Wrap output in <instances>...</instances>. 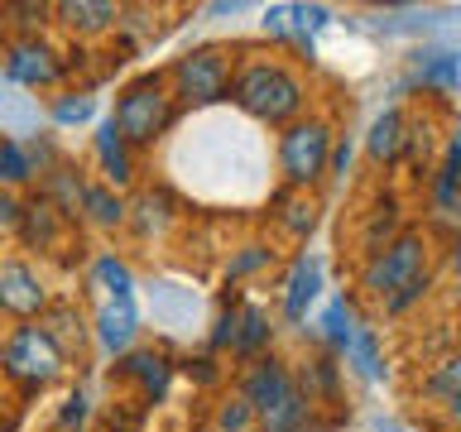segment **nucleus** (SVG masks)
<instances>
[{
	"label": "nucleus",
	"instance_id": "f257e3e1",
	"mask_svg": "<svg viewBox=\"0 0 461 432\" xmlns=\"http://www.w3.org/2000/svg\"><path fill=\"white\" fill-rule=\"evenodd\" d=\"M226 101L245 115V121H255L265 130H284V125H294L298 115L312 111V86L279 53L236 49V68H230Z\"/></svg>",
	"mask_w": 461,
	"mask_h": 432
},
{
	"label": "nucleus",
	"instance_id": "f03ea898",
	"mask_svg": "<svg viewBox=\"0 0 461 432\" xmlns=\"http://www.w3.org/2000/svg\"><path fill=\"white\" fill-rule=\"evenodd\" d=\"M236 394L250 403L255 432H312L317 428V409L303 399V389L294 380V365H288L279 351L240 365Z\"/></svg>",
	"mask_w": 461,
	"mask_h": 432
},
{
	"label": "nucleus",
	"instance_id": "7ed1b4c3",
	"mask_svg": "<svg viewBox=\"0 0 461 432\" xmlns=\"http://www.w3.org/2000/svg\"><path fill=\"white\" fill-rule=\"evenodd\" d=\"M442 245H432V236L423 226H403L384 250H375L370 259L356 265V298H366L375 312L384 308L394 293H403L413 279H423L428 269H438V255Z\"/></svg>",
	"mask_w": 461,
	"mask_h": 432
},
{
	"label": "nucleus",
	"instance_id": "20e7f679",
	"mask_svg": "<svg viewBox=\"0 0 461 432\" xmlns=\"http://www.w3.org/2000/svg\"><path fill=\"white\" fill-rule=\"evenodd\" d=\"M178 101H173L164 72H140L130 77L121 92H115V106H111V125L125 135V144L135 154H154L158 144L168 140V130L178 125Z\"/></svg>",
	"mask_w": 461,
	"mask_h": 432
},
{
	"label": "nucleus",
	"instance_id": "39448f33",
	"mask_svg": "<svg viewBox=\"0 0 461 432\" xmlns=\"http://www.w3.org/2000/svg\"><path fill=\"white\" fill-rule=\"evenodd\" d=\"M337 121L327 111H308L298 115L294 125L279 130L274 140V173H279V187L288 193H317L327 183V158L331 144H337Z\"/></svg>",
	"mask_w": 461,
	"mask_h": 432
},
{
	"label": "nucleus",
	"instance_id": "423d86ee",
	"mask_svg": "<svg viewBox=\"0 0 461 432\" xmlns=\"http://www.w3.org/2000/svg\"><path fill=\"white\" fill-rule=\"evenodd\" d=\"M72 360L58 351V341L39 322H20L0 337V374L20 389V399H39L53 384H63Z\"/></svg>",
	"mask_w": 461,
	"mask_h": 432
},
{
	"label": "nucleus",
	"instance_id": "0eeeda50",
	"mask_svg": "<svg viewBox=\"0 0 461 432\" xmlns=\"http://www.w3.org/2000/svg\"><path fill=\"white\" fill-rule=\"evenodd\" d=\"M230 68H236V49L230 43H193L164 68V82L178 111H212L226 106Z\"/></svg>",
	"mask_w": 461,
	"mask_h": 432
},
{
	"label": "nucleus",
	"instance_id": "6e6552de",
	"mask_svg": "<svg viewBox=\"0 0 461 432\" xmlns=\"http://www.w3.org/2000/svg\"><path fill=\"white\" fill-rule=\"evenodd\" d=\"M0 72L20 92H58L72 72V49H63L53 34L0 39Z\"/></svg>",
	"mask_w": 461,
	"mask_h": 432
},
{
	"label": "nucleus",
	"instance_id": "1a4fd4ad",
	"mask_svg": "<svg viewBox=\"0 0 461 432\" xmlns=\"http://www.w3.org/2000/svg\"><path fill=\"white\" fill-rule=\"evenodd\" d=\"M106 380L130 389V403H135V409L154 413L158 403H168V394H173V380H178V356H173L168 346H158V341H149V346L140 341V346H130L125 356L111 360Z\"/></svg>",
	"mask_w": 461,
	"mask_h": 432
},
{
	"label": "nucleus",
	"instance_id": "9d476101",
	"mask_svg": "<svg viewBox=\"0 0 461 432\" xmlns=\"http://www.w3.org/2000/svg\"><path fill=\"white\" fill-rule=\"evenodd\" d=\"M423 230L432 236V245H456V216H461V149L456 135L442 140L438 164L423 178Z\"/></svg>",
	"mask_w": 461,
	"mask_h": 432
},
{
	"label": "nucleus",
	"instance_id": "9b49d317",
	"mask_svg": "<svg viewBox=\"0 0 461 432\" xmlns=\"http://www.w3.org/2000/svg\"><path fill=\"white\" fill-rule=\"evenodd\" d=\"M53 302V288L43 279V269L24 255H0V317L20 322H39L43 308Z\"/></svg>",
	"mask_w": 461,
	"mask_h": 432
},
{
	"label": "nucleus",
	"instance_id": "f8f14e48",
	"mask_svg": "<svg viewBox=\"0 0 461 432\" xmlns=\"http://www.w3.org/2000/svg\"><path fill=\"white\" fill-rule=\"evenodd\" d=\"M183 226V202L168 183H140L125 193V230L140 240H168Z\"/></svg>",
	"mask_w": 461,
	"mask_h": 432
},
{
	"label": "nucleus",
	"instance_id": "ddd939ff",
	"mask_svg": "<svg viewBox=\"0 0 461 432\" xmlns=\"http://www.w3.org/2000/svg\"><path fill=\"white\" fill-rule=\"evenodd\" d=\"M327 288V265L322 255L312 250H294V259H288V269L279 274V317L288 327H303L308 322V312L317 308V298H322Z\"/></svg>",
	"mask_w": 461,
	"mask_h": 432
},
{
	"label": "nucleus",
	"instance_id": "4468645a",
	"mask_svg": "<svg viewBox=\"0 0 461 432\" xmlns=\"http://www.w3.org/2000/svg\"><path fill=\"white\" fill-rule=\"evenodd\" d=\"M461 82V58L456 49H447V43H423V49H413L409 58V72L394 82V92H418V96H438V101H452Z\"/></svg>",
	"mask_w": 461,
	"mask_h": 432
},
{
	"label": "nucleus",
	"instance_id": "2eb2a0df",
	"mask_svg": "<svg viewBox=\"0 0 461 432\" xmlns=\"http://www.w3.org/2000/svg\"><path fill=\"white\" fill-rule=\"evenodd\" d=\"M77 230V221H68L63 212L53 207L43 193H29L20 197V221H14V240L24 245V250H34V255H58L68 245V236Z\"/></svg>",
	"mask_w": 461,
	"mask_h": 432
},
{
	"label": "nucleus",
	"instance_id": "dca6fc26",
	"mask_svg": "<svg viewBox=\"0 0 461 432\" xmlns=\"http://www.w3.org/2000/svg\"><path fill=\"white\" fill-rule=\"evenodd\" d=\"M86 158H92V168H96V183L115 187V193H135L140 187V154L130 149L125 135L111 125V115L96 121L92 144H86Z\"/></svg>",
	"mask_w": 461,
	"mask_h": 432
},
{
	"label": "nucleus",
	"instance_id": "f3484780",
	"mask_svg": "<svg viewBox=\"0 0 461 432\" xmlns=\"http://www.w3.org/2000/svg\"><path fill=\"white\" fill-rule=\"evenodd\" d=\"M140 327H144L140 298H96V312H92V322H86L92 346L106 360L125 356L130 346H140Z\"/></svg>",
	"mask_w": 461,
	"mask_h": 432
},
{
	"label": "nucleus",
	"instance_id": "a211bd4d",
	"mask_svg": "<svg viewBox=\"0 0 461 432\" xmlns=\"http://www.w3.org/2000/svg\"><path fill=\"white\" fill-rule=\"evenodd\" d=\"M265 212H269V226H274V245L288 240V245H308L317 221H322V202L317 193H288V187L274 183L269 197H265Z\"/></svg>",
	"mask_w": 461,
	"mask_h": 432
},
{
	"label": "nucleus",
	"instance_id": "6ab92c4d",
	"mask_svg": "<svg viewBox=\"0 0 461 432\" xmlns=\"http://www.w3.org/2000/svg\"><path fill=\"white\" fill-rule=\"evenodd\" d=\"M413 399L428 413H438L442 423H456V413H461V356L447 351L438 360H428L413 380Z\"/></svg>",
	"mask_w": 461,
	"mask_h": 432
},
{
	"label": "nucleus",
	"instance_id": "aec40b11",
	"mask_svg": "<svg viewBox=\"0 0 461 432\" xmlns=\"http://www.w3.org/2000/svg\"><path fill=\"white\" fill-rule=\"evenodd\" d=\"M288 365H294V380H298L303 399H308L312 409H341L346 403V370L331 351L312 346L303 360H288Z\"/></svg>",
	"mask_w": 461,
	"mask_h": 432
},
{
	"label": "nucleus",
	"instance_id": "412c9836",
	"mask_svg": "<svg viewBox=\"0 0 461 432\" xmlns=\"http://www.w3.org/2000/svg\"><path fill=\"white\" fill-rule=\"evenodd\" d=\"M274 341H279L274 312L265 308V302H255V298H240V302H236V327H230L226 356L236 360V365H250V360H259V356L274 351Z\"/></svg>",
	"mask_w": 461,
	"mask_h": 432
},
{
	"label": "nucleus",
	"instance_id": "4be33fe9",
	"mask_svg": "<svg viewBox=\"0 0 461 432\" xmlns=\"http://www.w3.org/2000/svg\"><path fill=\"white\" fill-rule=\"evenodd\" d=\"M399 230H403V202H399V193H380L366 212L356 216V230H351L356 259H370L375 250H384Z\"/></svg>",
	"mask_w": 461,
	"mask_h": 432
},
{
	"label": "nucleus",
	"instance_id": "5701e85b",
	"mask_svg": "<svg viewBox=\"0 0 461 432\" xmlns=\"http://www.w3.org/2000/svg\"><path fill=\"white\" fill-rule=\"evenodd\" d=\"M409 130H413V115L399 106H384L380 115L370 121L366 130V158L375 168H403V149H409Z\"/></svg>",
	"mask_w": 461,
	"mask_h": 432
},
{
	"label": "nucleus",
	"instance_id": "b1692460",
	"mask_svg": "<svg viewBox=\"0 0 461 432\" xmlns=\"http://www.w3.org/2000/svg\"><path fill=\"white\" fill-rule=\"evenodd\" d=\"M53 24L68 29L72 39H106L121 24V5H111V0H58Z\"/></svg>",
	"mask_w": 461,
	"mask_h": 432
},
{
	"label": "nucleus",
	"instance_id": "393cba45",
	"mask_svg": "<svg viewBox=\"0 0 461 432\" xmlns=\"http://www.w3.org/2000/svg\"><path fill=\"white\" fill-rule=\"evenodd\" d=\"M337 360H341V370H346V374H356V380H366V384H380V380H389L384 337H380V327H375L370 317L356 327V337L346 341V351H341Z\"/></svg>",
	"mask_w": 461,
	"mask_h": 432
},
{
	"label": "nucleus",
	"instance_id": "a878e982",
	"mask_svg": "<svg viewBox=\"0 0 461 432\" xmlns=\"http://www.w3.org/2000/svg\"><path fill=\"white\" fill-rule=\"evenodd\" d=\"M366 322V317H360V298L356 293H337L322 308V317H317V327H312V346H322V351H331V356H341L346 351V341L356 337V327Z\"/></svg>",
	"mask_w": 461,
	"mask_h": 432
},
{
	"label": "nucleus",
	"instance_id": "bb28decb",
	"mask_svg": "<svg viewBox=\"0 0 461 432\" xmlns=\"http://www.w3.org/2000/svg\"><path fill=\"white\" fill-rule=\"evenodd\" d=\"M274 265H279V245H274L269 236H250L240 245H230V255L221 259V288H240L245 279H259V274H269Z\"/></svg>",
	"mask_w": 461,
	"mask_h": 432
},
{
	"label": "nucleus",
	"instance_id": "cd10ccee",
	"mask_svg": "<svg viewBox=\"0 0 461 432\" xmlns=\"http://www.w3.org/2000/svg\"><path fill=\"white\" fill-rule=\"evenodd\" d=\"M86 288H92L96 298H135L140 293V274L125 255L96 250L92 265H86Z\"/></svg>",
	"mask_w": 461,
	"mask_h": 432
},
{
	"label": "nucleus",
	"instance_id": "c85d7f7f",
	"mask_svg": "<svg viewBox=\"0 0 461 432\" xmlns=\"http://www.w3.org/2000/svg\"><path fill=\"white\" fill-rule=\"evenodd\" d=\"M34 193H43V197H49L53 207L68 216V221H77V207H82V193H86V173H82L77 164H72L68 154H63L53 168H43V173H39Z\"/></svg>",
	"mask_w": 461,
	"mask_h": 432
},
{
	"label": "nucleus",
	"instance_id": "c756f323",
	"mask_svg": "<svg viewBox=\"0 0 461 432\" xmlns=\"http://www.w3.org/2000/svg\"><path fill=\"white\" fill-rule=\"evenodd\" d=\"M39 327L49 331V337L58 341V351H63L68 360H77L82 351H86V317H82V308L72 298H53L49 308H43V317H39Z\"/></svg>",
	"mask_w": 461,
	"mask_h": 432
},
{
	"label": "nucleus",
	"instance_id": "7c9ffc66",
	"mask_svg": "<svg viewBox=\"0 0 461 432\" xmlns=\"http://www.w3.org/2000/svg\"><path fill=\"white\" fill-rule=\"evenodd\" d=\"M149 312L158 327L178 331V327H193L197 317V293L187 284H173V279H154L149 284Z\"/></svg>",
	"mask_w": 461,
	"mask_h": 432
},
{
	"label": "nucleus",
	"instance_id": "2f4dec72",
	"mask_svg": "<svg viewBox=\"0 0 461 432\" xmlns=\"http://www.w3.org/2000/svg\"><path fill=\"white\" fill-rule=\"evenodd\" d=\"M82 221L92 230H106V236L125 230V193H115V187L86 178V193H82V207H77V226Z\"/></svg>",
	"mask_w": 461,
	"mask_h": 432
},
{
	"label": "nucleus",
	"instance_id": "473e14b6",
	"mask_svg": "<svg viewBox=\"0 0 461 432\" xmlns=\"http://www.w3.org/2000/svg\"><path fill=\"white\" fill-rule=\"evenodd\" d=\"M39 121H43L39 96H29V92H20V86H10L5 72H0V135L29 140V135H39Z\"/></svg>",
	"mask_w": 461,
	"mask_h": 432
},
{
	"label": "nucleus",
	"instance_id": "72a5a7b5",
	"mask_svg": "<svg viewBox=\"0 0 461 432\" xmlns=\"http://www.w3.org/2000/svg\"><path fill=\"white\" fill-rule=\"evenodd\" d=\"M43 115H49L58 130H82V125L96 121V92L92 86H58L49 96V106H43Z\"/></svg>",
	"mask_w": 461,
	"mask_h": 432
},
{
	"label": "nucleus",
	"instance_id": "f704fd0d",
	"mask_svg": "<svg viewBox=\"0 0 461 432\" xmlns=\"http://www.w3.org/2000/svg\"><path fill=\"white\" fill-rule=\"evenodd\" d=\"M34 183H39V164H34V154H29V144L0 135V187L14 197H24Z\"/></svg>",
	"mask_w": 461,
	"mask_h": 432
},
{
	"label": "nucleus",
	"instance_id": "c9c22d12",
	"mask_svg": "<svg viewBox=\"0 0 461 432\" xmlns=\"http://www.w3.org/2000/svg\"><path fill=\"white\" fill-rule=\"evenodd\" d=\"M92 423H96L92 389H86L82 380L68 384L63 399H58V409H53V432H92Z\"/></svg>",
	"mask_w": 461,
	"mask_h": 432
},
{
	"label": "nucleus",
	"instance_id": "e433bc0d",
	"mask_svg": "<svg viewBox=\"0 0 461 432\" xmlns=\"http://www.w3.org/2000/svg\"><path fill=\"white\" fill-rule=\"evenodd\" d=\"M288 24H294V43H288V49H294L303 63H312L317 58V34H322V29L331 24V10L327 5H288Z\"/></svg>",
	"mask_w": 461,
	"mask_h": 432
},
{
	"label": "nucleus",
	"instance_id": "4c0bfd02",
	"mask_svg": "<svg viewBox=\"0 0 461 432\" xmlns=\"http://www.w3.org/2000/svg\"><path fill=\"white\" fill-rule=\"evenodd\" d=\"M0 29H5V39H20V34H49V29H53V5H43V0H24V5H0Z\"/></svg>",
	"mask_w": 461,
	"mask_h": 432
},
{
	"label": "nucleus",
	"instance_id": "58836bf2",
	"mask_svg": "<svg viewBox=\"0 0 461 432\" xmlns=\"http://www.w3.org/2000/svg\"><path fill=\"white\" fill-rule=\"evenodd\" d=\"M207 432H255V413L236 389H226L221 399L212 403V418H207Z\"/></svg>",
	"mask_w": 461,
	"mask_h": 432
},
{
	"label": "nucleus",
	"instance_id": "ea45409f",
	"mask_svg": "<svg viewBox=\"0 0 461 432\" xmlns=\"http://www.w3.org/2000/svg\"><path fill=\"white\" fill-rule=\"evenodd\" d=\"M178 374H187L193 384H202V389H221V380H226V365H221V356H212V351H187L183 360H178Z\"/></svg>",
	"mask_w": 461,
	"mask_h": 432
},
{
	"label": "nucleus",
	"instance_id": "a19ab883",
	"mask_svg": "<svg viewBox=\"0 0 461 432\" xmlns=\"http://www.w3.org/2000/svg\"><path fill=\"white\" fill-rule=\"evenodd\" d=\"M259 34H265L269 43H279V49H288L294 43V24H288V5H269L265 20H259Z\"/></svg>",
	"mask_w": 461,
	"mask_h": 432
},
{
	"label": "nucleus",
	"instance_id": "79ce46f5",
	"mask_svg": "<svg viewBox=\"0 0 461 432\" xmlns=\"http://www.w3.org/2000/svg\"><path fill=\"white\" fill-rule=\"evenodd\" d=\"M351 135H337V144H331V158H327V178H346L351 173Z\"/></svg>",
	"mask_w": 461,
	"mask_h": 432
},
{
	"label": "nucleus",
	"instance_id": "37998d69",
	"mask_svg": "<svg viewBox=\"0 0 461 432\" xmlns=\"http://www.w3.org/2000/svg\"><path fill=\"white\" fill-rule=\"evenodd\" d=\"M14 221H20V197L0 187V236H14Z\"/></svg>",
	"mask_w": 461,
	"mask_h": 432
},
{
	"label": "nucleus",
	"instance_id": "c03bdc74",
	"mask_svg": "<svg viewBox=\"0 0 461 432\" xmlns=\"http://www.w3.org/2000/svg\"><path fill=\"white\" fill-rule=\"evenodd\" d=\"M106 432H140V413H121V409H115Z\"/></svg>",
	"mask_w": 461,
	"mask_h": 432
},
{
	"label": "nucleus",
	"instance_id": "a18cd8bd",
	"mask_svg": "<svg viewBox=\"0 0 461 432\" xmlns=\"http://www.w3.org/2000/svg\"><path fill=\"white\" fill-rule=\"evenodd\" d=\"M245 0H216V5H207V14H240Z\"/></svg>",
	"mask_w": 461,
	"mask_h": 432
},
{
	"label": "nucleus",
	"instance_id": "49530a36",
	"mask_svg": "<svg viewBox=\"0 0 461 432\" xmlns=\"http://www.w3.org/2000/svg\"><path fill=\"white\" fill-rule=\"evenodd\" d=\"M197 432H207V428H197Z\"/></svg>",
	"mask_w": 461,
	"mask_h": 432
}]
</instances>
